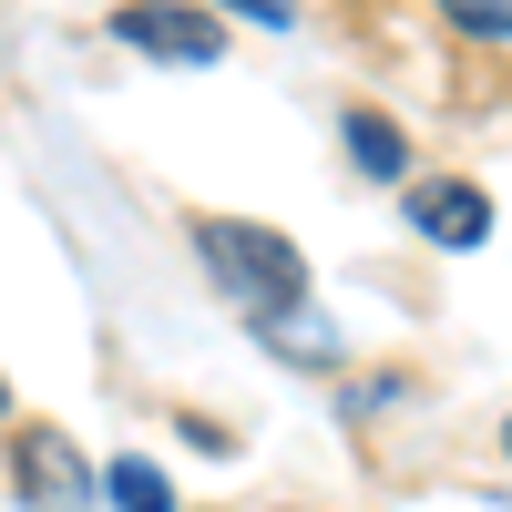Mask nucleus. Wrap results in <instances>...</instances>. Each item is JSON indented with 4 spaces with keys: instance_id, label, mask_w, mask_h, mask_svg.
Here are the masks:
<instances>
[{
    "instance_id": "f257e3e1",
    "label": "nucleus",
    "mask_w": 512,
    "mask_h": 512,
    "mask_svg": "<svg viewBox=\"0 0 512 512\" xmlns=\"http://www.w3.org/2000/svg\"><path fill=\"white\" fill-rule=\"evenodd\" d=\"M195 256H205V277H216V297H236L256 328L287 318V308H308V256H297V236H277V226L195 216Z\"/></svg>"
},
{
    "instance_id": "f03ea898",
    "label": "nucleus",
    "mask_w": 512,
    "mask_h": 512,
    "mask_svg": "<svg viewBox=\"0 0 512 512\" xmlns=\"http://www.w3.org/2000/svg\"><path fill=\"white\" fill-rule=\"evenodd\" d=\"M11 492H21V512H93L103 502V472L52 431V420H31V431L11 441Z\"/></svg>"
},
{
    "instance_id": "7ed1b4c3",
    "label": "nucleus",
    "mask_w": 512,
    "mask_h": 512,
    "mask_svg": "<svg viewBox=\"0 0 512 512\" xmlns=\"http://www.w3.org/2000/svg\"><path fill=\"white\" fill-rule=\"evenodd\" d=\"M123 52H144V62H216L226 52V31L205 0H123V11L103 21Z\"/></svg>"
},
{
    "instance_id": "20e7f679",
    "label": "nucleus",
    "mask_w": 512,
    "mask_h": 512,
    "mask_svg": "<svg viewBox=\"0 0 512 512\" xmlns=\"http://www.w3.org/2000/svg\"><path fill=\"white\" fill-rule=\"evenodd\" d=\"M410 226L431 236V246H482L492 236V195L461 185V175H431V185L410 195Z\"/></svg>"
},
{
    "instance_id": "39448f33",
    "label": "nucleus",
    "mask_w": 512,
    "mask_h": 512,
    "mask_svg": "<svg viewBox=\"0 0 512 512\" xmlns=\"http://www.w3.org/2000/svg\"><path fill=\"white\" fill-rule=\"evenodd\" d=\"M338 144H349V164H359V175H379V185H400V175H410L400 123H390V113H369V103H349V113H338Z\"/></svg>"
},
{
    "instance_id": "423d86ee",
    "label": "nucleus",
    "mask_w": 512,
    "mask_h": 512,
    "mask_svg": "<svg viewBox=\"0 0 512 512\" xmlns=\"http://www.w3.org/2000/svg\"><path fill=\"white\" fill-rule=\"evenodd\" d=\"M103 502H113V512H175L164 472H154V461H134V451H123V461H103Z\"/></svg>"
},
{
    "instance_id": "0eeeda50",
    "label": "nucleus",
    "mask_w": 512,
    "mask_h": 512,
    "mask_svg": "<svg viewBox=\"0 0 512 512\" xmlns=\"http://www.w3.org/2000/svg\"><path fill=\"white\" fill-rule=\"evenodd\" d=\"M441 21L461 41H512V0H441Z\"/></svg>"
},
{
    "instance_id": "6e6552de",
    "label": "nucleus",
    "mask_w": 512,
    "mask_h": 512,
    "mask_svg": "<svg viewBox=\"0 0 512 512\" xmlns=\"http://www.w3.org/2000/svg\"><path fill=\"white\" fill-rule=\"evenodd\" d=\"M216 11V0H205ZM226 11H246V21H267V31H297V0H226Z\"/></svg>"
},
{
    "instance_id": "1a4fd4ad",
    "label": "nucleus",
    "mask_w": 512,
    "mask_h": 512,
    "mask_svg": "<svg viewBox=\"0 0 512 512\" xmlns=\"http://www.w3.org/2000/svg\"><path fill=\"white\" fill-rule=\"evenodd\" d=\"M0 420H11V390H0Z\"/></svg>"
},
{
    "instance_id": "9d476101",
    "label": "nucleus",
    "mask_w": 512,
    "mask_h": 512,
    "mask_svg": "<svg viewBox=\"0 0 512 512\" xmlns=\"http://www.w3.org/2000/svg\"><path fill=\"white\" fill-rule=\"evenodd\" d=\"M502 451H512V420H502Z\"/></svg>"
}]
</instances>
